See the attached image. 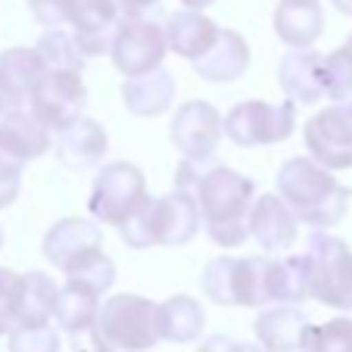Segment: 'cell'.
Wrapping results in <instances>:
<instances>
[{"label":"cell","mask_w":352,"mask_h":352,"mask_svg":"<svg viewBox=\"0 0 352 352\" xmlns=\"http://www.w3.org/2000/svg\"><path fill=\"white\" fill-rule=\"evenodd\" d=\"M184 193H190L199 209V219L206 225L209 237L225 250H237L246 243V215L256 197V181L234 172L228 166H206L199 162V172L193 184Z\"/></svg>","instance_id":"cell-1"},{"label":"cell","mask_w":352,"mask_h":352,"mask_svg":"<svg viewBox=\"0 0 352 352\" xmlns=\"http://www.w3.org/2000/svg\"><path fill=\"white\" fill-rule=\"evenodd\" d=\"M278 197L284 199V206L296 221L324 231V228L340 225V219L349 209L352 190L309 156H293L278 172Z\"/></svg>","instance_id":"cell-2"},{"label":"cell","mask_w":352,"mask_h":352,"mask_svg":"<svg viewBox=\"0 0 352 352\" xmlns=\"http://www.w3.org/2000/svg\"><path fill=\"white\" fill-rule=\"evenodd\" d=\"M199 209L190 193L175 190L166 197H146L134 215L119 228L122 240L131 250H146V246H184L197 237Z\"/></svg>","instance_id":"cell-3"},{"label":"cell","mask_w":352,"mask_h":352,"mask_svg":"<svg viewBox=\"0 0 352 352\" xmlns=\"http://www.w3.org/2000/svg\"><path fill=\"white\" fill-rule=\"evenodd\" d=\"M156 302L138 293H116L97 309L91 337L109 352H146L160 343Z\"/></svg>","instance_id":"cell-4"},{"label":"cell","mask_w":352,"mask_h":352,"mask_svg":"<svg viewBox=\"0 0 352 352\" xmlns=\"http://www.w3.org/2000/svg\"><path fill=\"white\" fill-rule=\"evenodd\" d=\"M272 259L268 256H215L203 268V293L219 306H265Z\"/></svg>","instance_id":"cell-5"},{"label":"cell","mask_w":352,"mask_h":352,"mask_svg":"<svg viewBox=\"0 0 352 352\" xmlns=\"http://www.w3.org/2000/svg\"><path fill=\"white\" fill-rule=\"evenodd\" d=\"M309 262V299L324 306L352 312V250L340 237L324 231L309 234L306 240Z\"/></svg>","instance_id":"cell-6"},{"label":"cell","mask_w":352,"mask_h":352,"mask_svg":"<svg viewBox=\"0 0 352 352\" xmlns=\"http://www.w3.org/2000/svg\"><path fill=\"white\" fill-rule=\"evenodd\" d=\"M296 128V103H265V100H240L221 119V134L237 146H272L287 140Z\"/></svg>","instance_id":"cell-7"},{"label":"cell","mask_w":352,"mask_h":352,"mask_svg":"<svg viewBox=\"0 0 352 352\" xmlns=\"http://www.w3.org/2000/svg\"><path fill=\"white\" fill-rule=\"evenodd\" d=\"M146 197H150L146 193V181L138 166H131V162H109V166L100 168L87 206H91V215L100 225L122 228Z\"/></svg>","instance_id":"cell-8"},{"label":"cell","mask_w":352,"mask_h":352,"mask_svg":"<svg viewBox=\"0 0 352 352\" xmlns=\"http://www.w3.org/2000/svg\"><path fill=\"white\" fill-rule=\"evenodd\" d=\"M109 54H113V63L122 75H128V78L146 75L160 69L166 60V32H162L160 22L146 19V16H134V19L122 16L113 32Z\"/></svg>","instance_id":"cell-9"},{"label":"cell","mask_w":352,"mask_h":352,"mask_svg":"<svg viewBox=\"0 0 352 352\" xmlns=\"http://www.w3.org/2000/svg\"><path fill=\"white\" fill-rule=\"evenodd\" d=\"M87 103V87L78 72H44L28 103V113L47 131H66L81 119Z\"/></svg>","instance_id":"cell-10"},{"label":"cell","mask_w":352,"mask_h":352,"mask_svg":"<svg viewBox=\"0 0 352 352\" xmlns=\"http://www.w3.org/2000/svg\"><path fill=\"white\" fill-rule=\"evenodd\" d=\"M309 160L327 172L352 168V116L349 107H327L302 128Z\"/></svg>","instance_id":"cell-11"},{"label":"cell","mask_w":352,"mask_h":352,"mask_svg":"<svg viewBox=\"0 0 352 352\" xmlns=\"http://www.w3.org/2000/svg\"><path fill=\"white\" fill-rule=\"evenodd\" d=\"M221 140V113L206 100L181 103L172 119V144L190 162H209Z\"/></svg>","instance_id":"cell-12"},{"label":"cell","mask_w":352,"mask_h":352,"mask_svg":"<svg viewBox=\"0 0 352 352\" xmlns=\"http://www.w3.org/2000/svg\"><path fill=\"white\" fill-rule=\"evenodd\" d=\"M66 25H72V38L78 44L81 56L109 54L113 32L119 25V7L116 0H63Z\"/></svg>","instance_id":"cell-13"},{"label":"cell","mask_w":352,"mask_h":352,"mask_svg":"<svg viewBox=\"0 0 352 352\" xmlns=\"http://www.w3.org/2000/svg\"><path fill=\"white\" fill-rule=\"evenodd\" d=\"M44 63H41L34 47H10L0 54V116L28 109L32 94L38 81L44 78Z\"/></svg>","instance_id":"cell-14"},{"label":"cell","mask_w":352,"mask_h":352,"mask_svg":"<svg viewBox=\"0 0 352 352\" xmlns=\"http://www.w3.org/2000/svg\"><path fill=\"white\" fill-rule=\"evenodd\" d=\"M103 250V231L87 219H60L44 237V256L63 274L85 256Z\"/></svg>","instance_id":"cell-15"},{"label":"cell","mask_w":352,"mask_h":352,"mask_svg":"<svg viewBox=\"0 0 352 352\" xmlns=\"http://www.w3.org/2000/svg\"><path fill=\"white\" fill-rule=\"evenodd\" d=\"M299 221L293 219V212L284 206V199L278 193H262L250 206V215H246V231L262 250L268 253H278V250H290L296 243L299 234Z\"/></svg>","instance_id":"cell-16"},{"label":"cell","mask_w":352,"mask_h":352,"mask_svg":"<svg viewBox=\"0 0 352 352\" xmlns=\"http://www.w3.org/2000/svg\"><path fill=\"white\" fill-rule=\"evenodd\" d=\"M278 81L290 103H318L324 100V54L306 50H287L278 63Z\"/></svg>","instance_id":"cell-17"},{"label":"cell","mask_w":352,"mask_h":352,"mask_svg":"<svg viewBox=\"0 0 352 352\" xmlns=\"http://www.w3.org/2000/svg\"><path fill=\"white\" fill-rule=\"evenodd\" d=\"M193 69L206 81H219V85L221 81H237L250 69V47H246L243 34L231 32V28H219L206 54L193 60Z\"/></svg>","instance_id":"cell-18"},{"label":"cell","mask_w":352,"mask_h":352,"mask_svg":"<svg viewBox=\"0 0 352 352\" xmlns=\"http://www.w3.org/2000/svg\"><path fill=\"white\" fill-rule=\"evenodd\" d=\"M274 32L290 50H306L324 32V10L318 0H280L274 10Z\"/></svg>","instance_id":"cell-19"},{"label":"cell","mask_w":352,"mask_h":352,"mask_svg":"<svg viewBox=\"0 0 352 352\" xmlns=\"http://www.w3.org/2000/svg\"><path fill=\"white\" fill-rule=\"evenodd\" d=\"M107 146H109V138H107V131H103V125L81 116L75 125H69L66 131H60L56 160H60L66 168H94L103 162Z\"/></svg>","instance_id":"cell-20"},{"label":"cell","mask_w":352,"mask_h":352,"mask_svg":"<svg viewBox=\"0 0 352 352\" xmlns=\"http://www.w3.org/2000/svg\"><path fill=\"white\" fill-rule=\"evenodd\" d=\"M309 318L296 306H274L256 318V340L265 352H302Z\"/></svg>","instance_id":"cell-21"},{"label":"cell","mask_w":352,"mask_h":352,"mask_svg":"<svg viewBox=\"0 0 352 352\" xmlns=\"http://www.w3.org/2000/svg\"><path fill=\"white\" fill-rule=\"evenodd\" d=\"M122 100H125L128 113L134 116H162L175 100V75L168 69H153L146 75H138V78H125L122 85Z\"/></svg>","instance_id":"cell-22"},{"label":"cell","mask_w":352,"mask_h":352,"mask_svg":"<svg viewBox=\"0 0 352 352\" xmlns=\"http://www.w3.org/2000/svg\"><path fill=\"white\" fill-rule=\"evenodd\" d=\"M162 32H166V47L172 54L184 56V60H197V56L206 54L209 44L215 41L219 25L209 16L197 13V10H181V13L168 16Z\"/></svg>","instance_id":"cell-23"},{"label":"cell","mask_w":352,"mask_h":352,"mask_svg":"<svg viewBox=\"0 0 352 352\" xmlns=\"http://www.w3.org/2000/svg\"><path fill=\"white\" fill-rule=\"evenodd\" d=\"M0 144L22 162H32L50 150V131L28 109H16V113L0 116Z\"/></svg>","instance_id":"cell-24"},{"label":"cell","mask_w":352,"mask_h":352,"mask_svg":"<svg viewBox=\"0 0 352 352\" xmlns=\"http://www.w3.org/2000/svg\"><path fill=\"white\" fill-rule=\"evenodd\" d=\"M156 321H160V340L168 343H193L203 333L206 324V312L197 299L190 296H172L166 299L160 309H156Z\"/></svg>","instance_id":"cell-25"},{"label":"cell","mask_w":352,"mask_h":352,"mask_svg":"<svg viewBox=\"0 0 352 352\" xmlns=\"http://www.w3.org/2000/svg\"><path fill=\"white\" fill-rule=\"evenodd\" d=\"M56 296L60 287L54 278L44 272H28L22 274V296H19V321L16 327H44L50 324L56 309Z\"/></svg>","instance_id":"cell-26"},{"label":"cell","mask_w":352,"mask_h":352,"mask_svg":"<svg viewBox=\"0 0 352 352\" xmlns=\"http://www.w3.org/2000/svg\"><path fill=\"white\" fill-rule=\"evenodd\" d=\"M268 293H272V302H278V306H296V302L309 299V262H306V256L272 259Z\"/></svg>","instance_id":"cell-27"},{"label":"cell","mask_w":352,"mask_h":352,"mask_svg":"<svg viewBox=\"0 0 352 352\" xmlns=\"http://www.w3.org/2000/svg\"><path fill=\"white\" fill-rule=\"evenodd\" d=\"M97 299L100 296L81 290V287L66 284L60 290V296H56V309H54L56 324H60L66 333H72V337L87 333L94 327V318H97V309H100Z\"/></svg>","instance_id":"cell-28"},{"label":"cell","mask_w":352,"mask_h":352,"mask_svg":"<svg viewBox=\"0 0 352 352\" xmlns=\"http://www.w3.org/2000/svg\"><path fill=\"white\" fill-rule=\"evenodd\" d=\"M38 56L44 63L47 72H78L85 69V56H81L78 44L69 32L54 28V32H44V38L38 41Z\"/></svg>","instance_id":"cell-29"},{"label":"cell","mask_w":352,"mask_h":352,"mask_svg":"<svg viewBox=\"0 0 352 352\" xmlns=\"http://www.w3.org/2000/svg\"><path fill=\"white\" fill-rule=\"evenodd\" d=\"M113 280H116V265L103 250L85 256V259L75 262V265L66 272V284L81 287V290L94 293V296H103V293L113 287Z\"/></svg>","instance_id":"cell-30"},{"label":"cell","mask_w":352,"mask_h":352,"mask_svg":"<svg viewBox=\"0 0 352 352\" xmlns=\"http://www.w3.org/2000/svg\"><path fill=\"white\" fill-rule=\"evenodd\" d=\"M302 352H352V318H331L324 324H309Z\"/></svg>","instance_id":"cell-31"},{"label":"cell","mask_w":352,"mask_h":352,"mask_svg":"<svg viewBox=\"0 0 352 352\" xmlns=\"http://www.w3.org/2000/svg\"><path fill=\"white\" fill-rule=\"evenodd\" d=\"M324 97L333 100V107H346L352 100V54L346 47L324 56Z\"/></svg>","instance_id":"cell-32"},{"label":"cell","mask_w":352,"mask_h":352,"mask_svg":"<svg viewBox=\"0 0 352 352\" xmlns=\"http://www.w3.org/2000/svg\"><path fill=\"white\" fill-rule=\"evenodd\" d=\"M19 296H22V274L13 268H0V337L10 333L19 321Z\"/></svg>","instance_id":"cell-33"},{"label":"cell","mask_w":352,"mask_h":352,"mask_svg":"<svg viewBox=\"0 0 352 352\" xmlns=\"http://www.w3.org/2000/svg\"><path fill=\"white\" fill-rule=\"evenodd\" d=\"M10 352H60V333L50 324L44 327H13Z\"/></svg>","instance_id":"cell-34"},{"label":"cell","mask_w":352,"mask_h":352,"mask_svg":"<svg viewBox=\"0 0 352 352\" xmlns=\"http://www.w3.org/2000/svg\"><path fill=\"white\" fill-rule=\"evenodd\" d=\"M22 168H25V162H22L16 153H10L7 146L0 144V209L13 206V199L19 197Z\"/></svg>","instance_id":"cell-35"},{"label":"cell","mask_w":352,"mask_h":352,"mask_svg":"<svg viewBox=\"0 0 352 352\" xmlns=\"http://www.w3.org/2000/svg\"><path fill=\"white\" fill-rule=\"evenodd\" d=\"M28 10L38 19V25H44L47 32L66 25V16H63V0H28Z\"/></svg>","instance_id":"cell-36"},{"label":"cell","mask_w":352,"mask_h":352,"mask_svg":"<svg viewBox=\"0 0 352 352\" xmlns=\"http://www.w3.org/2000/svg\"><path fill=\"white\" fill-rule=\"evenodd\" d=\"M197 352H265V349H262V346H253V343H237V340L225 337V333H212Z\"/></svg>","instance_id":"cell-37"},{"label":"cell","mask_w":352,"mask_h":352,"mask_svg":"<svg viewBox=\"0 0 352 352\" xmlns=\"http://www.w3.org/2000/svg\"><path fill=\"white\" fill-rule=\"evenodd\" d=\"M160 0H116V7H119V13L125 16V19H134V16H146L150 10L156 7Z\"/></svg>","instance_id":"cell-38"},{"label":"cell","mask_w":352,"mask_h":352,"mask_svg":"<svg viewBox=\"0 0 352 352\" xmlns=\"http://www.w3.org/2000/svg\"><path fill=\"white\" fill-rule=\"evenodd\" d=\"M181 3H184V7H187V10H197V13H199V10H206V7H212L215 0H181Z\"/></svg>","instance_id":"cell-39"},{"label":"cell","mask_w":352,"mask_h":352,"mask_svg":"<svg viewBox=\"0 0 352 352\" xmlns=\"http://www.w3.org/2000/svg\"><path fill=\"white\" fill-rule=\"evenodd\" d=\"M333 7L340 10V13H346V16H352V0H331Z\"/></svg>","instance_id":"cell-40"},{"label":"cell","mask_w":352,"mask_h":352,"mask_svg":"<svg viewBox=\"0 0 352 352\" xmlns=\"http://www.w3.org/2000/svg\"><path fill=\"white\" fill-rule=\"evenodd\" d=\"M78 352H109V349H103V346H91V349H78Z\"/></svg>","instance_id":"cell-41"},{"label":"cell","mask_w":352,"mask_h":352,"mask_svg":"<svg viewBox=\"0 0 352 352\" xmlns=\"http://www.w3.org/2000/svg\"><path fill=\"white\" fill-rule=\"evenodd\" d=\"M343 47H346V50H349V54H352V34H349V41H346Z\"/></svg>","instance_id":"cell-42"},{"label":"cell","mask_w":352,"mask_h":352,"mask_svg":"<svg viewBox=\"0 0 352 352\" xmlns=\"http://www.w3.org/2000/svg\"><path fill=\"white\" fill-rule=\"evenodd\" d=\"M0 246H3V231H0Z\"/></svg>","instance_id":"cell-43"},{"label":"cell","mask_w":352,"mask_h":352,"mask_svg":"<svg viewBox=\"0 0 352 352\" xmlns=\"http://www.w3.org/2000/svg\"><path fill=\"white\" fill-rule=\"evenodd\" d=\"M349 116H352V100H349Z\"/></svg>","instance_id":"cell-44"}]
</instances>
